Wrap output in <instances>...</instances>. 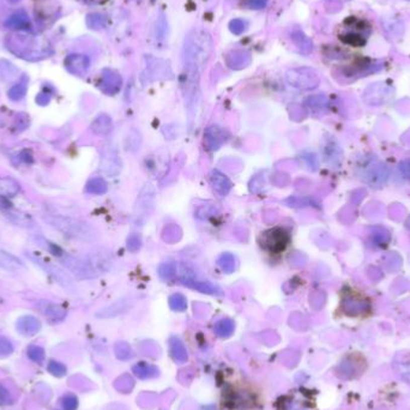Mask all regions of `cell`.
<instances>
[{
    "label": "cell",
    "mask_w": 410,
    "mask_h": 410,
    "mask_svg": "<svg viewBox=\"0 0 410 410\" xmlns=\"http://www.w3.org/2000/svg\"><path fill=\"white\" fill-rule=\"evenodd\" d=\"M212 47L214 42L208 31L202 29L190 31L184 41L183 65L198 67L202 70L210 58Z\"/></svg>",
    "instance_id": "6da1fadb"
},
{
    "label": "cell",
    "mask_w": 410,
    "mask_h": 410,
    "mask_svg": "<svg viewBox=\"0 0 410 410\" xmlns=\"http://www.w3.org/2000/svg\"><path fill=\"white\" fill-rule=\"evenodd\" d=\"M8 49L15 55L30 61L41 60L52 54L48 41L42 37L27 34H14L6 40Z\"/></svg>",
    "instance_id": "7a4b0ae2"
},
{
    "label": "cell",
    "mask_w": 410,
    "mask_h": 410,
    "mask_svg": "<svg viewBox=\"0 0 410 410\" xmlns=\"http://www.w3.org/2000/svg\"><path fill=\"white\" fill-rule=\"evenodd\" d=\"M43 220L52 228L72 239L86 241V242H93L98 239V231L95 230V228L79 218L62 215H51Z\"/></svg>",
    "instance_id": "3957f363"
},
{
    "label": "cell",
    "mask_w": 410,
    "mask_h": 410,
    "mask_svg": "<svg viewBox=\"0 0 410 410\" xmlns=\"http://www.w3.org/2000/svg\"><path fill=\"white\" fill-rule=\"evenodd\" d=\"M156 190L151 183H146L140 190V193L137 198L136 206H134L133 217L134 223L137 226H142L146 218L149 217L155 206Z\"/></svg>",
    "instance_id": "277c9868"
},
{
    "label": "cell",
    "mask_w": 410,
    "mask_h": 410,
    "mask_svg": "<svg viewBox=\"0 0 410 410\" xmlns=\"http://www.w3.org/2000/svg\"><path fill=\"white\" fill-rule=\"evenodd\" d=\"M369 33L371 30L365 22L354 20V17H350L349 20L344 22L343 33L340 34V39L347 45L360 47L365 45Z\"/></svg>",
    "instance_id": "5b68a950"
},
{
    "label": "cell",
    "mask_w": 410,
    "mask_h": 410,
    "mask_svg": "<svg viewBox=\"0 0 410 410\" xmlns=\"http://www.w3.org/2000/svg\"><path fill=\"white\" fill-rule=\"evenodd\" d=\"M286 80L292 88L299 90H311L319 86L318 73L309 67L290 68L286 73Z\"/></svg>",
    "instance_id": "8992f818"
},
{
    "label": "cell",
    "mask_w": 410,
    "mask_h": 410,
    "mask_svg": "<svg viewBox=\"0 0 410 410\" xmlns=\"http://www.w3.org/2000/svg\"><path fill=\"white\" fill-rule=\"evenodd\" d=\"M261 245L264 250L271 253H280L286 249L289 242V235L283 228L275 227L262 234L259 237Z\"/></svg>",
    "instance_id": "52a82bcc"
},
{
    "label": "cell",
    "mask_w": 410,
    "mask_h": 410,
    "mask_svg": "<svg viewBox=\"0 0 410 410\" xmlns=\"http://www.w3.org/2000/svg\"><path fill=\"white\" fill-rule=\"evenodd\" d=\"M180 281L184 286L192 288V289L198 290L200 293L210 294V295H218L221 294V289L215 284H212L209 281H203L197 278L196 274L187 268L186 265H183L180 270Z\"/></svg>",
    "instance_id": "ba28073f"
},
{
    "label": "cell",
    "mask_w": 410,
    "mask_h": 410,
    "mask_svg": "<svg viewBox=\"0 0 410 410\" xmlns=\"http://www.w3.org/2000/svg\"><path fill=\"white\" fill-rule=\"evenodd\" d=\"M121 163L120 156L115 146H106L103 150L101 161H100V170L108 177H117V175L121 172Z\"/></svg>",
    "instance_id": "9c48e42d"
},
{
    "label": "cell",
    "mask_w": 410,
    "mask_h": 410,
    "mask_svg": "<svg viewBox=\"0 0 410 410\" xmlns=\"http://www.w3.org/2000/svg\"><path fill=\"white\" fill-rule=\"evenodd\" d=\"M146 59V70L144 76L148 80L156 79H171L173 77L172 68L167 61L161 60V59L152 58L151 55H148Z\"/></svg>",
    "instance_id": "30bf717a"
},
{
    "label": "cell",
    "mask_w": 410,
    "mask_h": 410,
    "mask_svg": "<svg viewBox=\"0 0 410 410\" xmlns=\"http://www.w3.org/2000/svg\"><path fill=\"white\" fill-rule=\"evenodd\" d=\"M87 257L89 259L90 264H92L94 271H95L96 276L106 274V272H108L112 267H113V256H112L111 252L105 249L95 250V251L87 255Z\"/></svg>",
    "instance_id": "8fae6325"
},
{
    "label": "cell",
    "mask_w": 410,
    "mask_h": 410,
    "mask_svg": "<svg viewBox=\"0 0 410 410\" xmlns=\"http://www.w3.org/2000/svg\"><path fill=\"white\" fill-rule=\"evenodd\" d=\"M121 86H123V79L117 71L109 70V68L102 71L99 80V88L102 93L107 95H115L120 92Z\"/></svg>",
    "instance_id": "7c38bea8"
},
{
    "label": "cell",
    "mask_w": 410,
    "mask_h": 410,
    "mask_svg": "<svg viewBox=\"0 0 410 410\" xmlns=\"http://www.w3.org/2000/svg\"><path fill=\"white\" fill-rule=\"evenodd\" d=\"M65 68L74 76H84L90 67V59L86 54L73 53L67 55L64 61Z\"/></svg>",
    "instance_id": "4fadbf2b"
},
{
    "label": "cell",
    "mask_w": 410,
    "mask_h": 410,
    "mask_svg": "<svg viewBox=\"0 0 410 410\" xmlns=\"http://www.w3.org/2000/svg\"><path fill=\"white\" fill-rule=\"evenodd\" d=\"M227 140V133L218 126H210L206 128L204 133V144L206 149L216 151Z\"/></svg>",
    "instance_id": "5bb4252c"
},
{
    "label": "cell",
    "mask_w": 410,
    "mask_h": 410,
    "mask_svg": "<svg viewBox=\"0 0 410 410\" xmlns=\"http://www.w3.org/2000/svg\"><path fill=\"white\" fill-rule=\"evenodd\" d=\"M251 61H252L251 54L246 51H240V49L231 51L226 55V62L231 70H241V68H245L251 64Z\"/></svg>",
    "instance_id": "9a60e30c"
},
{
    "label": "cell",
    "mask_w": 410,
    "mask_h": 410,
    "mask_svg": "<svg viewBox=\"0 0 410 410\" xmlns=\"http://www.w3.org/2000/svg\"><path fill=\"white\" fill-rule=\"evenodd\" d=\"M210 184L215 192L220 196H227L231 189V181L218 170L211 171Z\"/></svg>",
    "instance_id": "2e32d148"
},
{
    "label": "cell",
    "mask_w": 410,
    "mask_h": 410,
    "mask_svg": "<svg viewBox=\"0 0 410 410\" xmlns=\"http://www.w3.org/2000/svg\"><path fill=\"white\" fill-rule=\"evenodd\" d=\"M41 329V323L40 320L33 315H24L21 317L17 321V330L23 335V336H34Z\"/></svg>",
    "instance_id": "e0dca14e"
},
{
    "label": "cell",
    "mask_w": 410,
    "mask_h": 410,
    "mask_svg": "<svg viewBox=\"0 0 410 410\" xmlns=\"http://www.w3.org/2000/svg\"><path fill=\"white\" fill-rule=\"evenodd\" d=\"M39 264L41 265L43 269H46V271L48 272L51 276L54 278L55 281L59 284H61L62 287L65 288H72L73 287V284H72V281L70 280V277H68V275L66 272H64L61 270L60 268L58 267V265H54L52 264L51 262H39Z\"/></svg>",
    "instance_id": "ac0fdd59"
},
{
    "label": "cell",
    "mask_w": 410,
    "mask_h": 410,
    "mask_svg": "<svg viewBox=\"0 0 410 410\" xmlns=\"http://www.w3.org/2000/svg\"><path fill=\"white\" fill-rule=\"evenodd\" d=\"M5 26L11 29H30L31 23L29 16L24 10H18L12 14L5 22Z\"/></svg>",
    "instance_id": "d6986e66"
},
{
    "label": "cell",
    "mask_w": 410,
    "mask_h": 410,
    "mask_svg": "<svg viewBox=\"0 0 410 410\" xmlns=\"http://www.w3.org/2000/svg\"><path fill=\"white\" fill-rule=\"evenodd\" d=\"M0 268L6 271L17 272L23 270L26 267H24V263L17 257L11 255V253L0 251Z\"/></svg>",
    "instance_id": "ffe728a7"
},
{
    "label": "cell",
    "mask_w": 410,
    "mask_h": 410,
    "mask_svg": "<svg viewBox=\"0 0 410 410\" xmlns=\"http://www.w3.org/2000/svg\"><path fill=\"white\" fill-rule=\"evenodd\" d=\"M113 124H112V119L108 117L107 114H100L96 117L95 120L90 125V128L95 134L98 136H106L112 131Z\"/></svg>",
    "instance_id": "44dd1931"
},
{
    "label": "cell",
    "mask_w": 410,
    "mask_h": 410,
    "mask_svg": "<svg viewBox=\"0 0 410 410\" xmlns=\"http://www.w3.org/2000/svg\"><path fill=\"white\" fill-rule=\"evenodd\" d=\"M41 311L52 321H60L66 317L65 308H62L60 305H57V303L43 302L41 303Z\"/></svg>",
    "instance_id": "7402d4cb"
},
{
    "label": "cell",
    "mask_w": 410,
    "mask_h": 410,
    "mask_svg": "<svg viewBox=\"0 0 410 410\" xmlns=\"http://www.w3.org/2000/svg\"><path fill=\"white\" fill-rule=\"evenodd\" d=\"M290 39L293 40V42L295 43V46L299 48V51L301 52L302 54H308V53L312 52L313 43L311 41V39L306 36L301 30L296 29L292 31Z\"/></svg>",
    "instance_id": "603a6c76"
},
{
    "label": "cell",
    "mask_w": 410,
    "mask_h": 410,
    "mask_svg": "<svg viewBox=\"0 0 410 410\" xmlns=\"http://www.w3.org/2000/svg\"><path fill=\"white\" fill-rule=\"evenodd\" d=\"M4 216L8 218L9 222L14 223L15 226L23 227V228H31L34 224V222L33 220H31L30 216L27 214H23V212L14 211V210H5Z\"/></svg>",
    "instance_id": "cb8c5ba5"
},
{
    "label": "cell",
    "mask_w": 410,
    "mask_h": 410,
    "mask_svg": "<svg viewBox=\"0 0 410 410\" xmlns=\"http://www.w3.org/2000/svg\"><path fill=\"white\" fill-rule=\"evenodd\" d=\"M20 192V184L11 178H0V197L12 198Z\"/></svg>",
    "instance_id": "d4e9b609"
},
{
    "label": "cell",
    "mask_w": 410,
    "mask_h": 410,
    "mask_svg": "<svg viewBox=\"0 0 410 410\" xmlns=\"http://www.w3.org/2000/svg\"><path fill=\"white\" fill-rule=\"evenodd\" d=\"M86 191L87 193H90V195H105L108 191V185L103 178H93L87 183Z\"/></svg>",
    "instance_id": "484cf974"
},
{
    "label": "cell",
    "mask_w": 410,
    "mask_h": 410,
    "mask_svg": "<svg viewBox=\"0 0 410 410\" xmlns=\"http://www.w3.org/2000/svg\"><path fill=\"white\" fill-rule=\"evenodd\" d=\"M18 76V70L14 64L4 59H0V79L4 82L14 80Z\"/></svg>",
    "instance_id": "4316f807"
},
{
    "label": "cell",
    "mask_w": 410,
    "mask_h": 410,
    "mask_svg": "<svg viewBox=\"0 0 410 410\" xmlns=\"http://www.w3.org/2000/svg\"><path fill=\"white\" fill-rule=\"evenodd\" d=\"M183 236V230L177 224H168L162 231V239L167 243L178 242Z\"/></svg>",
    "instance_id": "83f0119b"
},
{
    "label": "cell",
    "mask_w": 410,
    "mask_h": 410,
    "mask_svg": "<svg viewBox=\"0 0 410 410\" xmlns=\"http://www.w3.org/2000/svg\"><path fill=\"white\" fill-rule=\"evenodd\" d=\"M28 90V78L23 77L17 84H15L14 87L9 90L8 96L9 99L12 100V101H20L26 96Z\"/></svg>",
    "instance_id": "f1b7e54d"
},
{
    "label": "cell",
    "mask_w": 410,
    "mask_h": 410,
    "mask_svg": "<svg viewBox=\"0 0 410 410\" xmlns=\"http://www.w3.org/2000/svg\"><path fill=\"white\" fill-rule=\"evenodd\" d=\"M217 264L222 270L227 274H231L234 272L236 267V261L235 257H234L231 253H223L217 258Z\"/></svg>",
    "instance_id": "f546056e"
},
{
    "label": "cell",
    "mask_w": 410,
    "mask_h": 410,
    "mask_svg": "<svg viewBox=\"0 0 410 410\" xmlns=\"http://www.w3.org/2000/svg\"><path fill=\"white\" fill-rule=\"evenodd\" d=\"M171 352L173 358L177 360V361L184 362L187 360V352L185 349V346L181 342L180 340L178 339H172L171 340Z\"/></svg>",
    "instance_id": "4dcf8cb0"
},
{
    "label": "cell",
    "mask_w": 410,
    "mask_h": 410,
    "mask_svg": "<svg viewBox=\"0 0 410 410\" xmlns=\"http://www.w3.org/2000/svg\"><path fill=\"white\" fill-rule=\"evenodd\" d=\"M140 143H142V137H140V133L137 130H132L127 133L126 139H125V146L128 151L131 152H136L137 150L139 149Z\"/></svg>",
    "instance_id": "1f68e13d"
},
{
    "label": "cell",
    "mask_w": 410,
    "mask_h": 410,
    "mask_svg": "<svg viewBox=\"0 0 410 410\" xmlns=\"http://www.w3.org/2000/svg\"><path fill=\"white\" fill-rule=\"evenodd\" d=\"M133 372L136 373L137 377L142 378V379H145V378L155 377V375L158 374L157 368L154 367V366H151V365L144 364V362H140V364L134 366Z\"/></svg>",
    "instance_id": "d6a6232c"
},
{
    "label": "cell",
    "mask_w": 410,
    "mask_h": 410,
    "mask_svg": "<svg viewBox=\"0 0 410 410\" xmlns=\"http://www.w3.org/2000/svg\"><path fill=\"white\" fill-rule=\"evenodd\" d=\"M215 333L220 337H229L234 333V323L230 319H222L216 323Z\"/></svg>",
    "instance_id": "836d02e7"
},
{
    "label": "cell",
    "mask_w": 410,
    "mask_h": 410,
    "mask_svg": "<svg viewBox=\"0 0 410 410\" xmlns=\"http://www.w3.org/2000/svg\"><path fill=\"white\" fill-rule=\"evenodd\" d=\"M107 24V20L106 17L101 14H90L87 16V26L90 28V29L94 30H99L103 29Z\"/></svg>",
    "instance_id": "e575fe53"
},
{
    "label": "cell",
    "mask_w": 410,
    "mask_h": 410,
    "mask_svg": "<svg viewBox=\"0 0 410 410\" xmlns=\"http://www.w3.org/2000/svg\"><path fill=\"white\" fill-rule=\"evenodd\" d=\"M175 274H177V265L174 262H166L162 263L158 267V275L162 280L170 281L174 278Z\"/></svg>",
    "instance_id": "d590c367"
},
{
    "label": "cell",
    "mask_w": 410,
    "mask_h": 410,
    "mask_svg": "<svg viewBox=\"0 0 410 410\" xmlns=\"http://www.w3.org/2000/svg\"><path fill=\"white\" fill-rule=\"evenodd\" d=\"M127 307V301H118L114 305L109 306V307L105 308L103 311L98 313V317H113V315L121 313L125 308Z\"/></svg>",
    "instance_id": "8d00e7d4"
},
{
    "label": "cell",
    "mask_w": 410,
    "mask_h": 410,
    "mask_svg": "<svg viewBox=\"0 0 410 410\" xmlns=\"http://www.w3.org/2000/svg\"><path fill=\"white\" fill-rule=\"evenodd\" d=\"M170 306L172 309L174 311H185L187 307V302H186V297H185L183 294H173L170 297Z\"/></svg>",
    "instance_id": "74e56055"
},
{
    "label": "cell",
    "mask_w": 410,
    "mask_h": 410,
    "mask_svg": "<svg viewBox=\"0 0 410 410\" xmlns=\"http://www.w3.org/2000/svg\"><path fill=\"white\" fill-rule=\"evenodd\" d=\"M28 356L36 364H42L45 360V350L39 346H30L27 350Z\"/></svg>",
    "instance_id": "f35d334b"
},
{
    "label": "cell",
    "mask_w": 410,
    "mask_h": 410,
    "mask_svg": "<svg viewBox=\"0 0 410 410\" xmlns=\"http://www.w3.org/2000/svg\"><path fill=\"white\" fill-rule=\"evenodd\" d=\"M217 214V208L214 205H202L197 209L196 216L198 218H202V220H205V218L211 217V216H215Z\"/></svg>",
    "instance_id": "ab89813d"
},
{
    "label": "cell",
    "mask_w": 410,
    "mask_h": 410,
    "mask_svg": "<svg viewBox=\"0 0 410 410\" xmlns=\"http://www.w3.org/2000/svg\"><path fill=\"white\" fill-rule=\"evenodd\" d=\"M126 242H127L126 246H127L128 251L137 252L140 249V246H142V237H140L139 234L133 233L127 237Z\"/></svg>",
    "instance_id": "60d3db41"
},
{
    "label": "cell",
    "mask_w": 410,
    "mask_h": 410,
    "mask_svg": "<svg viewBox=\"0 0 410 410\" xmlns=\"http://www.w3.org/2000/svg\"><path fill=\"white\" fill-rule=\"evenodd\" d=\"M15 397L5 384H0V404H11L14 403Z\"/></svg>",
    "instance_id": "b9f144b4"
},
{
    "label": "cell",
    "mask_w": 410,
    "mask_h": 410,
    "mask_svg": "<svg viewBox=\"0 0 410 410\" xmlns=\"http://www.w3.org/2000/svg\"><path fill=\"white\" fill-rule=\"evenodd\" d=\"M306 105L313 109H320L326 105V99H325L323 95L311 96V98L306 100Z\"/></svg>",
    "instance_id": "7bdbcfd3"
},
{
    "label": "cell",
    "mask_w": 410,
    "mask_h": 410,
    "mask_svg": "<svg viewBox=\"0 0 410 410\" xmlns=\"http://www.w3.org/2000/svg\"><path fill=\"white\" fill-rule=\"evenodd\" d=\"M247 28V23L243 20H239V18H235V20L230 21L229 23V29L233 34H235V35H240V34H242L243 31L246 30Z\"/></svg>",
    "instance_id": "ee69618b"
},
{
    "label": "cell",
    "mask_w": 410,
    "mask_h": 410,
    "mask_svg": "<svg viewBox=\"0 0 410 410\" xmlns=\"http://www.w3.org/2000/svg\"><path fill=\"white\" fill-rule=\"evenodd\" d=\"M48 371L53 375H55V377H62V375H65V373H66V367L60 364V362L51 361L48 364Z\"/></svg>",
    "instance_id": "f6af8a7d"
},
{
    "label": "cell",
    "mask_w": 410,
    "mask_h": 410,
    "mask_svg": "<svg viewBox=\"0 0 410 410\" xmlns=\"http://www.w3.org/2000/svg\"><path fill=\"white\" fill-rule=\"evenodd\" d=\"M61 405L64 410H74L78 405V400L76 398V396L65 395L61 399Z\"/></svg>",
    "instance_id": "bcb514c9"
},
{
    "label": "cell",
    "mask_w": 410,
    "mask_h": 410,
    "mask_svg": "<svg viewBox=\"0 0 410 410\" xmlns=\"http://www.w3.org/2000/svg\"><path fill=\"white\" fill-rule=\"evenodd\" d=\"M284 204L290 206V208H302V206L308 205L309 200L306 198H300V197H293L284 200Z\"/></svg>",
    "instance_id": "7dc6e473"
},
{
    "label": "cell",
    "mask_w": 410,
    "mask_h": 410,
    "mask_svg": "<svg viewBox=\"0 0 410 410\" xmlns=\"http://www.w3.org/2000/svg\"><path fill=\"white\" fill-rule=\"evenodd\" d=\"M271 183L277 187H284L289 184V177L284 173H276L271 177Z\"/></svg>",
    "instance_id": "c3c4849f"
},
{
    "label": "cell",
    "mask_w": 410,
    "mask_h": 410,
    "mask_svg": "<svg viewBox=\"0 0 410 410\" xmlns=\"http://www.w3.org/2000/svg\"><path fill=\"white\" fill-rule=\"evenodd\" d=\"M14 352V346L12 343L5 337H0V356L10 355Z\"/></svg>",
    "instance_id": "681fc988"
},
{
    "label": "cell",
    "mask_w": 410,
    "mask_h": 410,
    "mask_svg": "<svg viewBox=\"0 0 410 410\" xmlns=\"http://www.w3.org/2000/svg\"><path fill=\"white\" fill-rule=\"evenodd\" d=\"M288 261H289L290 265H293V267L300 268V267H302V265H305L306 257L303 255H301V253L295 252V253H292V255L289 256Z\"/></svg>",
    "instance_id": "f907efd6"
},
{
    "label": "cell",
    "mask_w": 410,
    "mask_h": 410,
    "mask_svg": "<svg viewBox=\"0 0 410 410\" xmlns=\"http://www.w3.org/2000/svg\"><path fill=\"white\" fill-rule=\"evenodd\" d=\"M117 355L120 359H130L132 356V352L127 344L120 343L117 346Z\"/></svg>",
    "instance_id": "816d5d0a"
},
{
    "label": "cell",
    "mask_w": 410,
    "mask_h": 410,
    "mask_svg": "<svg viewBox=\"0 0 410 410\" xmlns=\"http://www.w3.org/2000/svg\"><path fill=\"white\" fill-rule=\"evenodd\" d=\"M264 185H265L264 178H263L262 175H258V177H256L255 179L251 181V184H250V190H251V192L253 193H258L259 191L264 187Z\"/></svg>",
    "instance_id": "f5cc1de1"
},
{
    "label": "cell",
    "mask_w": 410,
    "mask_h": 410,
    "mask_svg": "<svg viewBox=\"0 0 410 410\" xmlns=\"http://www.w3.org/2000/svg\"><path fill=\"white\" fill-rule=\"evenodd\" d=\"M166 31H167V22H166L163 16H161L156 24V35L158 36V39H163Z\"/></svg>",
    "instance_id": "db71d44e"
},
{
    "label": "cell",
    "mask_w": 410,
    "mask_h": 410,
    "mask_svg": "<svg viewBox=\"0 0 410 410\" xmlns=\"http://www.w3.org/2000/svg\"><path fill=\"white\" fill-rule=\"evenodd\" d=\"M52 98V93L48 92V90H42L39 95L36 96V102L39 103L40 106H46L47 103H49Z\"/></svg>",
    "instance_id": "11a10c76"
},
{
    "label": "cell",
    "mask_w": 410,
    "mask_h": 410,
    "mask_svg": "<svg viewBox=\"0 0 410 410\" xmlns=\"http://www.w3.org/2000/svg\"><path fill=\"white\" fill-rule=\"evenodd\" d=\"M290 117L294 120H302L306 117V112L303 111V108L299 107V106H293V107H290Z\"/></svg>",
    "instance_id": "9f6ffc18"
},
{
    "label": "cell",
    "mask_w": 410,
    "mask_h": 410,
    "mask_svg": "<svg viewBox=\"0 0 410 410\" xmlns=\"http://www.w3.org/2000/svg\"><path fill=\"white\" fill-rule=\"evenodd\" d=\"M268 4V0H249V6L251 9H256V10H261L264 9Z\"/></svg>",
    "instance_id": "6f0895ef"
},
{
    "label": "cell",
    "mask_w": 410,
    "mask_h": 410,
    "mask_svg": "<svg viewBox=\"0 0 410 410\" xmlns=\"http://www.w3.org/2000/svg\"><path fill=\"white\" fill-rule=\"evenodd\" d=\"M20 159L21 161L26 162V163H31L33 162V156L28 150H23V151L20 154Z\"/></svg>",
    "instance_id": "680465c9"
},
{
    "label": "cell",
    "mask_w": 410,
    "mask_h": 410,
    "mask_svg": "<svg viewBox=\"0 0 410 410\" xmlns=\"http://www.w3.org/2000/svg\"><path fill=\"white\" fill-rule=\"evenodd\" d=\"M79 2L84 3V4L88 5H102L105 3H107L108 0H79Z\"/></svg>",
    "instance_id": "91938a15"
},
{
    "label": "cell",
    "mask_w": 410,
    "mask_h": 410,
    "mask_svg": "<svg viewBox=\"0 0 410 410\" xmlns=\"http://www.w3.org/2000/svg\"><path fill=\"white\" fill-rule=\"evenodd\" d=\"M9 2L14 3V4H15V3H18V2H20V0H9Z\"/></svg>",
    "instance_id": "94428289"
}]
</instances>
